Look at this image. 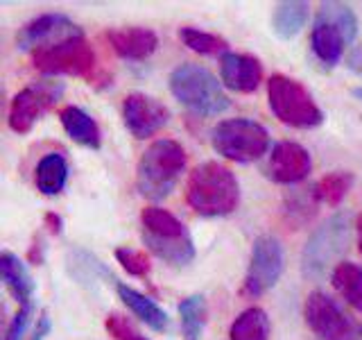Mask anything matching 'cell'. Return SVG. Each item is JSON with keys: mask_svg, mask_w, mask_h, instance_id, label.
I'll return each instance as SVG.
<instances>
[{"mask_svg": "<svg viewBox=\"0 0 362 340\" xmlns=\"http://www.w3.org/2000/svg\"><path fill=\"white\" fill-rule=\"evenodd\" d=\"M84 37L82 28L64 14H43L32 18L16 34V45L25 52H37L43 48H52L57 43Z\"/></svg>", "mask_w": 362, "mask_h": 340, "instance_id": "cell-13", "label": "cell"}, {"mask_svg": "<svg viewBox=\"0 0 362 340\" xmlns=\"http://www.w3.org/2000/svg\"><path fill=\"white\" fill-rule=\"evenodd\" d=\"M116 290H118V298L122 300V304L127 306L141 322H145L150 329H154V332H168L170 317L152 298H147V295L127 286V283H118Z\"/></svg>", "mask_w": 362, "mask_h": 340, "instance_id": "cell-18", "label": "cell"}, {"mask_svg": "<svg viewBox=\"0 0 362 340\" xmlns=\"http://www.w3.org/2000/svg\"><path fill=\"white\" fill-rule=\"evenodd\" d=\"M179 315H181V332H184L186 340H202L204 327H206V298L204 295H188L186 300L179 304Z\"/></svg>", "mask_w": 362, "mask_h": 340, "instance_id": "cell-25", "label": "cell"}, {"mask_svg": "<svg viewBox=\"0 0 362 340\" xmlns=\"http://www.w3.org/2000/svg\"><path fill=\"white\" fill-rule=\"evenodd\" d=\"M188 154L173 139H158L141 154L136 164V188L147 200H163L175 191L186 170Z\"/></svg>", "mask_w": 362, "mask_h": 340, "instance_id": "cell-2", "label": "cell"}, {"mask_svg": "<svg viewBox=\"0 0 362 340\" xmlns=\"http://www.w3.org/2000/svg\"><path fill=\"white\" fill-rule=\"evenodd\" d=\"M346 66H349V71H354L356 75H362V43L356 45V48L349 52Z\"/></svg>", "mask_w": 362, "mask_h": 340, "instance_id": "cell-32", "label": "cell"}, {"mask_svg": "<svg viewBox=\"0 0 362 340\" xmlns=\"http://www.w3.org/2000/svg\"><path fill=\"white\" fill-rule=\"evenodd\" d=\"M116 259L118 264L129 272L132 277H150L152 272V264H150V256L141 249H132V247H118L116 249Z\"/></svg>", "mask_w": 362, "mask_h": 340, "instance_id": "cell-28", "label": "cell"}, {"mask_svg": "<svg viewBox=\"0 0 362 340\" xmlns=\"http://www.w3.org/2000/svg\"><path fill=\"white\" fill-rule=\"evenodd\" d=\"M269 317L263 309L252 306L235 317L229 329V340H269Z\"/></svg>", "mask_w": 362, "mask_h": 340, "instance_id": "cell-23", "label": "cell"}, {"mask_svg": "<svg viewBox=\"0 0 362 340\" xmlns=\"http://www.w3.org/2000/svg\"><path fill=\"white\" fill-rule=\"evenodd\" d=\"M170 120V109L152 96L129 94L122 100V123L136 139H150Z\"/></svg>", "mask_w": 362, "mask_h": 340, "instance_id": "cell-14", "label": "cell"}, {"mask_svg": "<svg viewBox=\"0 0 362 340\" xmlns=\"http://www.w3.org/2000/svg\"><path fill=\"white\" fill-rule=\"evenodd\" d=\"M267 102L272 113L290 128L313 130L324 123V111L301 82L288 75H272L267 82Z\"/></svg>", "mask_w": 362, "mask_h": 340, "instance_id": "cell-6", "label": "cell"}, {"mask_svg": "<svg viewBox=\"0 0 362 340\" xmlns=\"http://www.w3.org/2000/svg\"><path fill=\"white\" fill-rule=\"evenodd\" d=\"M111 48L118 57L129 62H143L147 60L158 45V37L147 28H120L111 30L107 34Z\"/></svg>", "mask_w": 362, "mask_h": 340, "instance_id": "cell-17", "label": "cell"}, {"mask_svg": "<svg viewBox=\"0 0 362 340\" xmlns=\"http://www.w3.org/2000/svg\"><path fill=\"white\" fill-rule=\"evenodd\" d=\"M186 200L190 209L204 218H222L238 209L240 186L229 168L218 162L197 166L188 177Z\"/></svg>", "mask_w": 362, "mask_h": 340, "instance_id": "cell-1", "label": "cell"}, {"mask_svg": "<svg viewBox=\"0 0 362 340\" xmlns=\"http://www.w3.org/2000/svg\"><path fill=\"white\" fill-rule=\"evenodd\" d=\"M141 225L143 243L165 264L181 268L195 259L192 238L177 215L161 207H145L141 211Z\"/></svg>", "mask_w": 362, "mask_h": 340, "instance_id": "cell-3", "label": "cell"}, {"mask_svg": "<svg viewBox=\"0 0 362 340\" xmlns=\"http://www.w3.org/2000/svg\"><path fill=\"white\" fill-rule=\"evenodd\" d=\"M331 281L335 290L342 295L351 306L362 309V268L360 266L351 264V261H339L333 268Z\"/></svg>", "mask_w": 362, "mask_h": 340, "instance_id": "cell-24", "label": "cell"}, {"mask_svg": "<svg viewBox=\"0 0 362 340\" xmlns=\"http://www.w3.org/2000/svg\"><path fill=\"white\" fill-rule=\"evenodd\" d=\"M32 62L45 75L90 77L95 71V52L90 50V45L84 41V37L32 52Z\"/></svg>", "mask_w": 362, "mask_h": 340, "instance_id": "cell-10", "label": "cell"}, {"mask_svg": "<svg viewBox=\"0 0 362 340\" xmlns=\"http://www.w3.org/2000/svg\"><path fill=\"white\" fill-rule=\"evenodd\" d=\"M351 227V213H335L308 238L301 252V270L305 277H324L326 270L346 252Z\"/></svg>", "mask_w": 362, "mask_h": 340, "instance_id": "cell-8", "label": "cell"}, {"mask_svg": "<svg viewBox=\"0 0 362 340\" xmlns=\"http://www.w3.org/2000/svg\"><path fill=\"white\" fill-rule=\"evenodd\" d=\"M220 82L235 94H252L263 82V66L252 55L226 52L220 57Z\"/></svg>", "mask_w": 362, "mask_h": 340, "instance_id": "cell-16", "label": "cell"}, {"mask_svg": "<svg viewBox=\"0 0 362 340\" xmlns=\"http://www.w3.org/2000/svg\"><path fill=\"white\" fill-rule=\"evenodd\" d=\"M283 275V247L274 236H258L252 247V259L243 281V295L260 298L276 286Z\"/></svg>", "mask_w": 362, "mask_h": 340, "instance_id": "cell-12", "label": "cell"}, {"mask_svg": "<svg viewBox=\"0 0 362 340\" xmlns=\"http://www.w3.org/2000/svg\"><path fill=\"white\" fill-rule=\"evenodd\" d=\"M34 181H37V191L43 196H59L68 181V164L62 154H45L37 164V173H34Z\"/></svg>", "mask_w": 362, "mask_h": 340, "instance_id": "cell-21", "label": "cell"}, {"mask_svg": "<svg viewBox=\"0 0 362 340\" xmlns=\"http://www.w3.org/2000/svg\"><path fill=\"white\" fill-rule=\"evenodd\" d=\"M213 150L235 164H252L269 150V134L260 123L249 118L222 120L211 132Z\"/></svg>", "mask_w": 362, "mask_h": 340, "instance_id": "cell-7", "label": "cell"}, {"mask_svg": "<svg viewBox=\"0 0 362 340\" xmlns=\"http://www.w3.org/2000/svg\"><path fill=\"white\" fill-rule=\"evenodd\" d=\"M30 317H32V302L23 304L21 309L16 311V315L11 317V322L7 327V334H5V340H25Z\"/></svg>", "mask_w": 362, "mask_h": 340, "instance_id": "cell-30", "label": "cell"}, {"mask_svg": "<svg viewBox=\"0 0 362 340\" xmlns=\"http://www.w3.org/2000/svg\"><path fill=\"white\" fill-rule=\"evenodd\" d=\"M356 232H358V249H360V254H362V215L356 220Z\"/></svg>", "mask_w": 362, "mask_h": 340, "instance_id": "cell-34", "label": "cell"}, {"mask_svg": "<svg viewBox=\"0 0 362 340\" xmlns=\"http://www.w3.org/2000/svg\"><path fill=\"white\" fill-rule=\"evenodd\" d=\"M179 39L181 43L190 48L192 52L197 55H206V57H224L229 52V43L226 39L218 37V34H211V32H204L197 28H181L179 30Z\"/></svg>", "mask_w": 362, "mask_h": 340, "instance_id": "cell-26", "label": "cell"}, {"mask_svg": "<svg viewBox=\"0 0 362 340\" xmlns=\"http://www.w3.org/2000/svg\"><path fill=\"white\" fill-rule=\"evenodd\" d=\"M303 315L305 324L322 340H362L360 329L349 320V315L339 309L335 300L322 290H315L305 298Z\"/></svg>", "mask_w": 362, "mask_h": 340, "instance_id": "cell-11", "label": "cell"}, {"mask_svg": "<svg viewBox=\"0 0 362 340\" xmlns=\"http://www.w3.org/2000/svg\"><path fill=\"white\" fill-rule=\"evenodd\" d=\"M59 120L64 125L66 134L71 136L75 143L90 147V150H98L102 145V132L98 128V123L95 118H90L84 109L68 105L59 111Z\"/></svg>", "mask_w": 362, "mask_h": 340, "instance_id": "cell-19", "label": "cell"}, {"mask_svg": "<svg viewBox=\"0 0 362 340\" xmlns=\"http://www.w3.org/2000/svg\"><path fill=\"white\" fill-rule=\"evenodd\" d=\"M64 96V84L57 79H39L11 98L9 128L16 134H28L48 109H52Z\"/></svg>", "mask_w": 362, "mask_h": 340, "instance_id": "cell-9", "label": "cell"}, {"mask_svg": "<svg viewBox=\"0 0 362 340\" xmlns=\"http://www.w3.org/2000/svg\"><path fill=\"white\" fill-rule=\"evenodd\" d=\"M45 227H48V232L50 234H62V227H64V220H62V215H57V213H45Z\"/></svg>", "mask_w": 362, "mask_h": 340, "instance_id": "cell-33", "label": "cell"}, {"mask_svg": "<svg viewBox=\"0 0 362 340\" xmlns=\"http://www.w3.org/2000/svg\"><path fill=\"white\" fill-rule=\"evenodd\" d=\"M50 332H52L50 315H48V311H41L37 317V324H34V329H32L30 340H45V336H48Z\"/></svg>", "mask_w": 362, "mask_h": 340, "instance_id": "cell-31", "label": "cell"}, {"mask_svg": "<svg viewBox=\"0 0 362 340\" xmlns=\"http://www.w3.org/2000/svg\"><path fill=\"white\" fill-rule=\"evenodd\" d=\"M170 91L181 105L199 116H218L231 105L222 82H218V77L199 64L177 66L170 73Z\"/></svg>", "mask_w": 362, "mask_h": 340, "instance_id": "cell-4", "label": "cell"}, {"mask_svg": "<svg viewBox=\"0 0 362 340\" xmlns=\"http://www.w3.org/2000/svg\"><path fill=\"white\" fill-rule=\"evenodd\" d=\"M0 275H3L5 286L9 288V293L14 295L21 306L32 302L34 281L30 277L25 264H23L16 254H11V252L0 254Z\"/></svg>", "mask_w": 362, "mask_h": 340, "instance_id": "cell-20", "label": "cell"}, {"mask_svg": "<svg viewBox=\"0 0 362 340\" xmlns=\"http://www.w3.org/2000/svg\"><path fill=\"white\" fill-rule=\"evenodd\" d=\"M354 186V175L342 173V170H335V173L322 177L313 188V198L317 202H326V204H339L349 193V188Z\"/></svg>", "mask_w": 362, "mask_h": 340, "instance_id": "cell-27", "label": "cell"}, {"mask_svg": "<svg viewBox=\"0 0 362 340\" xmlns=\"http://www.w3.org/2000/svg\"><path fill=\"white\" fill-rule=\"evenodd\" d=\"M351 94H354V98H358V100H362V86H356L354 91H351Z\"/></svg>", "mask_w": 362, "mask_h": 340, "instance_id": "cell-35", "label": "cell"}, {"mask_svg": "<svg viewBox=\"0 0 362 340\" xmlns=\"http://www.w3.org/2000/svg\"><path fill=\"white\" fill-rule=\"evenodd\" d=\"M356 34L358 18L354 9L344 3H322L310 30V50L326 68H333Z\"/></svg>", "mask_w": 362, "mask_h": 340, "instance_id": "cell-5", "label": "cell"}, {"mask_svg": "<svg viewBox=\"0 0 362 340\" xmlns=\"http://www.w3.org/2000/svg\"><path fill=\"white\" fill-rule=\"evenodd\" d=\"M313 168V159L303 145L292 141H281L272 147L269 162H267V175L276 184H299L301 179L308 177Z\"/></svg>", "mask_w": 362, "mask_h": 340, "instance_id": "cell-15", "label": "cell"}, {"mask_svg": "<svg viewBox=\"0 0 362 340\" xmlns=\"http://www.w3.org/2000/svg\"><path fill=\"white\" fill-rule=\"evenodd\" d=\"M310 14L308 3H299V0H292V3H279L274 14H272V30L279 39H292L301 32Z\"/></svg>", "mask_w": 362, "mask_h": 340, "instance_id": "cell-22", "label": "cell"}, {"mask_svg": "<svg viewBox=\"0 0 362 340\" xmlns=\"http://www.w3.org/2000/svg\"><path fill=\"white\" fill-rule=\"evenodd\" d=\"M105 327H107L109 336H113L116 340H152V338H147L132 320H127V317L120 313H109L105 320Z\"/></svg>", "mask_w": 362, "mask_h": 340, "instance_id": "cell-29", "label": "cell"}]
</instances>
